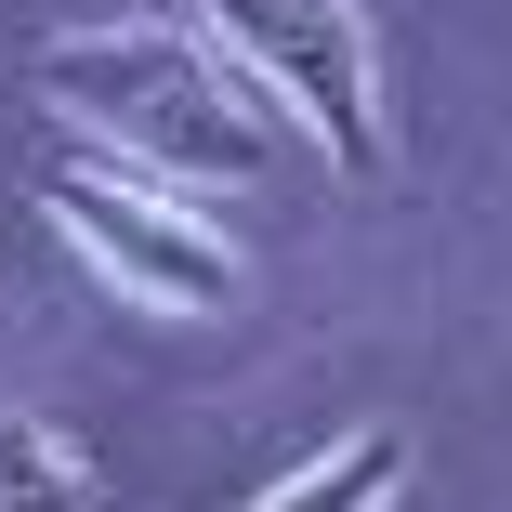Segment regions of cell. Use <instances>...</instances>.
I'll list each match as a JSON object with an SVG mask.
<instances>
[{"label": "cell", "instance_id": "cell-5", "mask_svg": "<svg viewBox=\"0 0 512 512\" xmlns=\"http://www.w3.org/2000/svg\"><path fill=\"white\" fill-rule=\"evenodd\" d=\"M0 512H92V473L53 421H27V407H0Z\"/></svg>", "mask_w": 512, "mask_h": 512}, {"label": "cell", "instance_id": "cell-1", "mask_svg": "<svg viewBox=\"0 0 512 512\" xmlns=\"http://www.w3.org/2000/svg\"><path fill=\"white\" fill-rule=\"evenodd\" d=\"M27 92L106 158L171 171V184H263L276 171V132L237 106V53H211L197 27H66V40H40Z\"/></svg>", "mask_w": 512, "mask_h": 512}, {"label": "cell", "instance_id": "cell-2", "mask_svg": "<svg viewBox=\"0 0 512 512\" xmlns=\"http://www.w3.org/2000/svg\"><path fill=\"white\" fill-rule=\"evenodd\" d=\"M184 27L211 40V53H237L276 106L316 132L329 171H355V184L394 171V132H381V53H368V14H355V0H184Z\"/></svg>", "mask_w": 512, "mask_h": 512}, {"label": "cell", "instance_id": "cell-3", "mask_svg": "<svg viewBox=\"0 0 512 512\" xmlns=\"http://www.w3.org/2000/svg\"><path fill=\"white\" fill-rule=\"evenodd\" d=\"M40 211L106 263V289L158 302V316H224V302L250 289L237 250L197 224L184 197H158L145 171H119V158H53V171H40Z\"/></svg>", "mask_w": 512, "mask_h": 512}, {"label": "cell", "instance_id": "cell-4", "mask_svg": "<svg viewBox=\"0 0 512 512\" xmlns=\"http://www.w3.org/2000/svg\"><path fill=\"white\" fill-rule=\"evenodd\" d=\"M394 486H407V434H342L316 473H289L263 512H381Z\"/></svg>", "mask_w": 512, "mask_h": 512}]
</instances>
